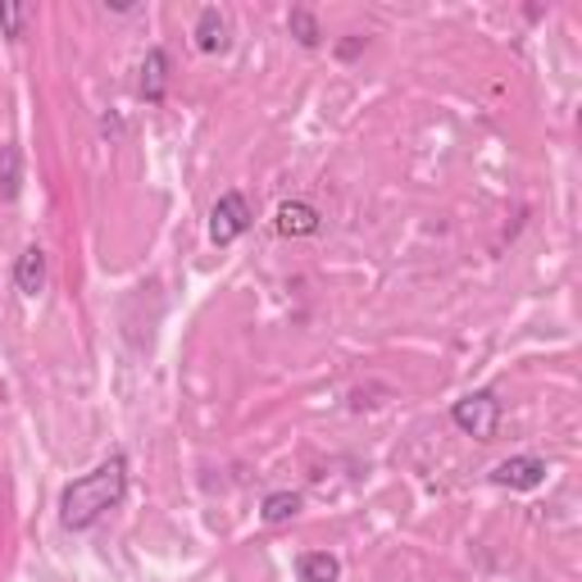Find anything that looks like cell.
<instances>
[{"instance_id":"8992f818","label":"cell","mask_w":582,"mask_h":582,"mask_svg":"<svg viewBox=\"0 0 582 582\" xmlns=\"http://www.w3.org/2000/svg\"><path fill=\"white\" fill-rule=\"evenodd\" d=\"M273 223H277V233L283 237H314L323 227V214L310 206V200H283Z\"/></svg>"},{"instance_id":"277c9868","label":"cell","mask_w":582,"mask_h":582,"mask_svg":"<svg viewBox=\"0 0 582 582\" xmlns=\"http://www.w3.org/2000/svg\"><path fill=\"white\" fill-rule=\"evenodd\" d=\"M492 483L510 492H537L546 483V460L542 455H510V460H500L492 469Z\"/></svg>"},{"instance_id":"6da1fadb","label":"cell","mask_w":582,"mask_h":582,"mask_svg":"<svg viewBox=\"0 0 582 582\" xmlns=\"http://www.w3.org/2000/svg\"><path fill=\"white\" fill-rule=\"evenodd\" d=\"M123 496H128V460L110 455V460H100L91 473L73 478L60 492V523L69 533H87V528L106 519Z\"/></svg>"},{"instance_id":"5bb4252c","label":"cell","mask_w":582,"mask_h":582,"mask_svg":"<svg viewBox=\"0 0 582 582\" xmlns=\"http://www.w3.org/2000/svg\"><path fill=\"white\" fill-rule=\"evenodd\" d=\"M360 46H364V37H350V41H346V46H342V55H346V60H350V55H356V50H360Z\"/></svg>"},{"instance_id":"52a82bcc","label":"cell","mask_w":582,"mask_h":582,"mask_svg":"<svg viewBox=\"0 0 582 582\" xmlns=\"http://www.w3.org/2000/svg\"><path fill=\"white\" fill-rule=\"evenodd\" d=\"M137 91H141V100H146V106H160V100L169 96V55H164L160 46H150V50H146Z\"/></svg>"},{"instance_id":"3957f363","label":"cell","mask_w":582,"mask_h":582,"mask_svg":"<svg viewBox=\"0 0 582 582\" xmlns=\"http://www.w3.org/2000/svg\"><path fill=\"white\" fill-rule=\"evenodd\" d=\"M250 206H246V196L242 191H223L214 200V210H210V242L214 246H233L246 227H250Z\"/></svg>"},{"instance_id":"5b68a950","label":"cell","mask_w":582,"mask_h":582,"mask_svg":"<svg viewBox=\"0 0 582 582\" xmlns=\"http://www.w3.org/2000/svg\"><path fill=\"white\" fill-rule=\"evenodd\" d=\"M191 37H196V50H206V55H223V50L233 46V23H227V14L219 5H206L196 14Z\"/></svg>"},{"instance_id":"9c48e42d","label":"cell","mask_w":582,"mask_h":582,"mask_svg":"<svg viewBox=\"0 0 582 582\" xmlns=\"http://www.w3.org/2000/svg\"><path fill=\"white\" fill-rule=\"evenodd\" d=\"M296 573H300V582H337L342 578V560L337 555H327V550H306L296 560Z\"/></svg>"},{"instance_id":"8fae6325","label":"cell","mask_w":582,"mask_h":582,"mask_svg":"<svg viewBox=\"0 0 582 582\" xmlns=\"http://www.w3.org/2000/svg\"><path fill=\"white\" fill-rule=\"evenodd\" d=\"M296 515H300V496H296V492H273V496H264V505H260V519H264L269 528L292 523Z\"/></svg>"},{"instance_id":"7c38bea8","label":"cell","mask_w":582,"mask_h":582,"mask_svg":"<svg viewBox=\"0 0 582 582\" xmlns=\"http://www.w3.org/2000/svg\"><path fill=\"white\" fill-rule=\"evenodd\" d=\"M287 33H292L300 46H306V50H314V46L323 41V28H319V18H314L306 5H296V10L287 14Z\"/></svg>"},{"instance_id":"30bf717a","label":"cell","mask_w":582,"mask_h":582,"mask_svg":"<svg viewBox=\"0 0 582 582\" xmlns=\"http://www.w3.org/2000/svg\"><path fill=\"white\" fill-rule=\"evenodd\" d=\"M23 191V156L18 146H0V200H14Z\"/></svg>"},{"instance_id":"ba28073f","label":"cell","mask_w":582,"mask_h":582,"mask_svg":"<svg viewBox=\"0 0 582 582\" xmlns=\"http://www.w3.org/2000/svg\"><path fill=\"white\" fill-rule=\"evenodd\" d=\"M14 287L23 292V296H37L41 287H46V250L41 246H28L18 256V264H14Z\"/></svg>"},{"instance_id":"4fadbf2b","label":"cell","mask_w":582,"mask_h":582,"mask_svg":"<svg viewBox=\"0 0 582 582\" xmlns=\"http://www.w3.org/2000/svg\"><path fill=\"white\" fill-rule=\"evenodd\" d=\"M28 18H33V10H28V5L0 0V33H5L10 41H18V37H23V28H28Z\"/></svg>"},{"instance_id":"7a4b0ae2","label":"cell","mask_w":582,"mask_h":582,"mask_svg":"<svg viewBox=\"0 0 582 582\" xmlns=\"http://www.w3.org/2000/svg\"><path fill=\"white\" fill-rule=\"evenodd\" d=\"M500 414H505V405L492 387H478L469 396H460L450 405V423L460 428V433L478 437V442H492L496 437V428H500Z\"/></svg>"}]
</instances>
